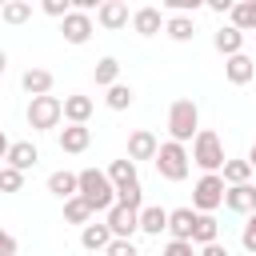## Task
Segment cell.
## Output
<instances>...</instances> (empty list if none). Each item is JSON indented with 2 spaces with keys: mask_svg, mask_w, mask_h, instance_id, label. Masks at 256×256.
<instances>
[{
  "mask_svg": "<svg viewBox=\"0 0 256 256\" xmlns=\"http://www.w3.org/2000/svg\"><path fill=\"white\" fill-rule=\"evenodd\" d=\"M224 192H228L224 176H220V172H204V176L196 180V188H192V208H196V212H216V208L224 204Z\"/></svg>",
  "mask_w": 256,
  "mask_h": 256,
  "instance_id": "cell-6",
  "label": "cell"
},
{
  "mask_svg": "<svg viewBox=\"0 0 256 256\" xmlns=\"http://www.w3.org/2000/svg\"><path fill=\"white\" fill-rule=\"evenodd\" d=\"M240 244H244V252H256V212L244 220V228H240Z\"/></svg>",
  "mask_w": 256,
  "mask_h": 256,
  "instance_id": "cell-37",
  "label": "cell"
},
{
  "mask_svg": "<svg viewBox=\"0 0 256 256\" xmlns=\"http://www.w3.org/2000/svg\"><path fill=\"white\" fill-rule=\"evenodd\" d=\"M20 188H24V172L12 168V164H4L0 168V192H20Z\"/></svg>",
  "mask_w": 256,
  "mask_h": 256,
  "instance_id": "cell-33",
  "label": "cell"
},
{
  "mask_svg": "<svg viewBox=\"0 0 256 256\" xmlns=\"http://www.w3.org/2000/svg\"><path fill=\"white\" fill-rule=\"evenodd\" d=\"M224 76H228V84H248V80H256V60L248 52H236L224 60Z\"/></svg>",
  "mask_w": 256,
  "mask_h": 256,
  "instance_id": "cell-14",
  "label": "cell"
},
{
  "mask_svg": "<svg viewBox=\"0 0 256 256\" xmlns=\"http://www.w3.org/2000/svg\"><path fill=\"white\" fill-rule=\"evenodd\" d=\"M4 72H8V52L0 48V76H4Z\"/></svg>",
  "mask_w": 256,
  "mask_h": 256,
  "instance_id": "cell-44",
  "label": "cell"
},
{
  "mask_svg": "<svg viewBox=\"0 0 256 256\" xmlns=\"http://www.w3.org/2000/svg\"><path fill=\"white\" fill-rule=\"evenodd\" d=\"M80 196L88 200L92 212H108V208L116 204V184L108 180V172H100V168H84V172H80Z\"/></svg>",
  "mask_w": 256,
  "mask_h": 256,
  "instance_id": "cell-3",
  "label": "cell"
},
{
  "mask_svg": "<svg viewBox=\"0 0 256 256\" xmlns=\"http://www.w3.org/2000/svg\"><path fill=\"white\" fill-rule=\"evenodd\" d=\"M8 164L20 168V172H28V168L40 164V148H36L32 140H12V148H8Z\"/></svg>",
  "mask_w": 256,
  "mask_h": 256,
  "instance_id": "cell-17",
  "label": "cell"
},
{
  "mask_svg": "<svg viewBox=\"0 0 256 256\" xmlns=\"http://www.w3.org/2000/svg\"><path fill=\"white\" fill-rule=\"evenodd\" d=\"M64 220H68V224H80V228H84V224L92 220V208H88V200H84L80 192L64 200Z\"/></svg>",
  "mask_w": 256,
  "mask_h": 256,
  "instance_id": "cell-29",
  "label": "cell"
},
{
  "mask_svg": "<svg viewBox=\"0 0 256 256\" xmlns=\"http://www.w3.org/2000/svg\"><path fill=\"white\" fill-rule=\"evenodd\" d=\"M104 172H108V180H112V184H128V180H140V176H136V160H128V156H124V160H112Z\"/></svg>",
  "mask_w": 256,
  "mask_h": 256,
  "instance_id": "cell-31",
  "label": "cell"
},
{
  "mask_svg": "<svg viewBox=\"0 0 256 256\" xmlns=\"http://www.w3.org/2000/svg\"><path fill=\"white\" fill-rule=\"evenodd\" d=\"M252 164H248V156L244 160H224V168H220V176H224V184H248L252 180Z\"/></svg>",
  "mask_w": 256,
  "mask_h": 256,
  "instance_id": "cell-28",
  "label": "cell"
},
{
  "mask_svg": "<svg viewBox=\"0 0 256 256\" xmlns=\"http://www.w3.org/2000/svg\"><path fill=\"white\" fill-rule=\"evenodd\" d=\"M212 48L228 60V56L244 52V32H240V28H232V24H224V28H216V32H212Z\"/></svg>",
  "mask_w": 256,
  "mask_h": 256,
  "instance_id": "cell-15",
  "label": "cell"
},
{
  "mask_svg": "<svg viewBox=\"0 0 256 256\" xmlns=\"http://www.w3.org/2000/svg\"><path fill=\"white\" fill-rule=\"evenodd\" d=\"M16 252H20V244H16V236L0 228V256H16Z\"/></svg>",
  "mask_w": 256,
  "mask_h": 256,
  "instance_id": "cell-39",
  "label": "cell"
},
{
  "mask_svg": "<svg viewBox=\"0 0 256 256\" xmlns=\"http://www.w3.org/2000/svg\"><path fill=\"white\" fill-rule=\"evenodd\" d=\"M104 224L112 228L116 240H132L140 232V208H128V204H112L104 212Z\"/></svg>",
  "mask_w": 256,
  "mask_h": 256,
  "instance_id": "cell-7",
  "label": "cell"
},
{
  "mask_svg": "<svg viewBox=\"0 0 256 256\" xmlns=\"http://www.w3.org/2000/svg\"><path fill=\"white\" fill-rule=\"evenodd\" d=\"M200 256H232V252H228L220 240H212V244H204V248H200Z\"/></svg>",
  "mask_w": 256,
  "mask_h": 256,
  "instance_id": "cell-41",
  "label": "cell"
},
{
  "mask_svg": "<svg viewBox=\"0 0 256 256\" xmlns=\"http://www.w3.org/2000/svg\"><path fill=\"white\" fill-rule=\"evenodd\" d=\"M104 256H140V248H136L132 240H112V244L104 248Z\"/></svg>",
  "mask_w": 256,
  "mask_h": 256,
  "instance_id": "cell-38",
  "label": "cell"
},
{
  "mask_svg": "<svg viewBox=\"0 0 256 256\" xmlns=\"http://www.w3.org/2000/svg\"><path fill=\"white\" fill-rule=\"evenodd\" d=\"M128 0H104L100 8H96V24L104 28V32H120V28H128Z\"/></svg>",
  "mask_w": 256,
  "mask_h": 256,
  "instance_id": "cell-10",
  "label": "cell"
},
{
  "mask_svg": "<svg viewBox=\"0 0 256 256\" xmlns=\"http://www.w3.org/2000/svg\"><path fill=\"white\" fill-rule=\"evenodd\" d=\"M28 4H40V0H28Z\"/></svg>",
  "mask_w": 256,
  "mask_h": 256,
  "instance_id": "cell-46",
  "label": "cell"
},
{
  "mask_svg": "<svg viewBox=\"0 0 256 256\" xmlns=\"http://www.w3.org/2000/svg\"><path fill=\"white\" fill-rule=\"evenodd\" d=\"M8 148H12V140H8V136H4V128H0V168L8 164Z\"/></svg>",
  "mask_w": 256,
  "mask_h": 256,
  "instance_id": "cell-43",
  "label": "cell"
},
{
  "mask_svg": "<svg viewBox=\"0 0 256 256\" xmlns=\"http://www.w3.org/2000/svg\"><path fill=\"white\" fill-rule=\"evenodd\" d=\"M228 24L240 32H256V0H236V8L228 12Z\"/></svg>",
  "mask_w": 256,
  "mask_h": 256,
  "instance_id": "cell-26",
  "label": "cell"
},
{
  "mask_svg": "<svg viewBox=\"0 0 256 256\" xmlns=\"http://www.w3.org/2000/svg\"><path fill=\"white\" fill-rule=\"evenodd\" d=\"M140 232H144V236H160V232H168V208H160V204H144V208H140Z\"/></svg>",
  "mask_w": 256,
  "mask_h": 256,
  "instance_id": "cell-19",
  "label": "cell"
},
{
  "mask_svg": "<svg viewBox=\"0 0 256 256\" xmlns=\"http://www.w3.org/2000/svg\"><path fill=\"white\" fill-rule=\"evenodd\" d=\"M204 8H212V12H220V16H228V12L236 8V0H204Z\"/></svg>",
  "mask_w": 256,
  "mask_h": 256,
  "instance_id": "cell-40",
  "label": "cell"
},
{
  "mask_svg": "<svg viewBox=\"0 0 256 256\" xmlns=\"http://www.w3.org/2000/svg\"><path fill=\"white\" fill-rule=\"evenodd\" d=\"M40 12H48V16L64 20V16L72 12V0H40Z\"/></svg>",
  "mask_w": 256,
  "mask_h": 256,
  "instance_id": "cell-36",
  "label": "cell"
},
{
  "mask_svg": "<svg viewBox=\"0 0 256 256\" xmlns=\"http://www.w3.org/2000/svg\"><path fill=\"white\" fill-rule=\"evenodd\" d=\"M248 164H252V168H256V144H252V148H248Z\"/></svg>",
  "mask_w": 256,
  "mask_h": 256,
  "instance_id": "cell-45",
  "label": "cell"
},
{
  "mask_svg": "<svg viewBox=\"0 0 256 256\" xmlns=\"http://www.w3.org/2000/svg\"><path fill=\"white\" fill-rule=\"evenodd\" d=\"M112 240H116V236H112V228H108V224H92V220H88V224L80 228V244H84L88 252H104Z\"/></svg>",
  "mask_w": 256,
  "mask_h": 256,
  "instance_id": "cell-20",
  "label": "cell"
},
{
  "mask_svg": "<svg viewBox=\"0 0 256 256\" xmlns=\"http://www.w3.org/2000/svg\"><path fill=\"white\" fill-rule=\"evenodd\" d=\"M132 32H136V36H160V32H164L160 8H136V12H132Z\"/></svg>",
  "mask_w": 256,
  "mask_h": 256,
  "instance_id": "cell-16",
  "label": "cell"
},
{
  "mask_svg": "<svg viewBox=\"0 0 256 256\" xmlns=\"http://www.w3.org/2000/svg\"><path fill=\"white\" fill-rule=\"evenodd\" d=\"M100 4H104V0H72V8H76V12H96Z\"/></svg>",
  "mask_w": 256,
  "mask_h": 256,
  "instance_id": "cell-42",
  "label": "cell"
},
{
  "mask_svg": "<svg viewBox=\"0 0 256 256\" xmlns=\"http://www.w3.org/2000/svg\"><path fill=\"white\" fill-rule=\"evenodd\" d=\"M196 132H200V108H196V100L192 96L172 100V108H168V140L192 144Z\"/></svg>",
  "mask_w": 256,
  "mask_h": 256,
  "instance_id": "cell-1",
  "label": "cell"
},
{
  "mask_svg": "<svg viewBox=\"0 0 256 256\" xmlns=\"http://www.w3.org/2000/svg\"><path fill=\"white\" fill-rule=\"evenodd\" d=\"M24 120H28V128L32 132H52L60 120H64V100L60 96H32L28 100V112H24Z\"/></svg>",
  "mask_w": 256,
  "mask_h": 256,
  "instance_id": "cell-4",
  "label": "cell"
},
{
  "mask_svg": "<svg viewBox=\"0 0 256 256\" xmlns=\"http://www.w3.org/2000/svg\"><path fill=\"white\" fill-rule=\"evenodd\" d=\"M116 204H128V208H144V188H140V180L116 184Z\"/></svg>",
  "mask_w": 256,
  "mask_h": 256,
  "instance_id": "cell-32",
  "label": "cell"
},
{
  "mask_svg": "<svg viewBox=\"0 0 256 256\" xmlns=\"http://www.w3.org/2000/svg\"><path fill=\"white\" fill-rule=\"evenodd\" d=\"M164 36L176 40V44H188V40L196 36V20H192V16H168V20H164Z\"/></svg>",
  "mask_w": 256,
  "mask_h": 256,
  "instance_id": "cell-23",
  "label": "cell"
},
{
  "mask_svg": "<svg viewBox=\"0 0 256 256\" xmlns=\"http://www.w3.org/2000/svg\"><path fill=\"white\" fill-rule=\"evenodd\" d=\"M252 36H256V32H252Z\"/></svg>",
  "mask_w": 256,
  "mask_h": 256,
  "instance_id": "cell-47",
  "label": "cell"
},
{
  "mask_svg": "<svg viewBox=\"0 0 256 256\" xmlns=\"http://www.w3.org/2000/svg\"><path fill=\"white\" fill-rule=\"evenodd\" d=\"M92 32H96L92 12H76V8H72V12L60 20V36H64L68 44H76V48H80V44H88V40H92Z\"/></svg>",
  "mask_w": 256,
  "mask_h": 256,
  "instance_id": "cell-8",
  "label": "cell"
},
{
  "mask_svg": "<svg viewBox=\"0 0 256 256\" xmlns=\"http://www.w3.org/2000/svg\"><path fill=\"white\" fill-rule=\"evenodd\" d=\"M92 80H96V88H112V84H120V60H116V56H100L96 68H92Z\"/></svg>",
  "mask_w": 256,
  "mask_h": 256,
  "instance_id": "cell-24",
  "label": "cell"
},
{
  "mask_svg": "<svg viewBox=\"0 0 256 256\" xmlns=\"http://www.w3.org/2000/svg\"><path fill=\"white\" fill-rule=\"evenodd\" d=\"M88 116H92V96H84V92L64 96V120L68 124H88Z\"/></svg>",
  "mask_w": 256,
  "mask_h": 256,
  "instance_id": "cell-22",
  "label": "cell"
},
{
  "mask_svg": "<svg viewBox=\"0 0 256 256\" xmlns=\"http://www.w3.org/2000/svg\"><path fill=\"white\" fill-rule=\"evenodd\" d=\"M28 16H32L28 0H0V20L4 24H28Z\"/></svg>",
  "mask_w": 256,
  "mask_h": 256,
  "instance_id": "cell-30",
  "label": "cell"
},
{
  "mask_svg": "<svg viewBox=\"0 0 256 256\" xmlns=\"http://www.w3.org/2000/svg\"><path fill=\"white\" fill-rule=\"evenodd\" d=\"M212 240H220V224H216L212 212H200V216H196V228H192V244L204 248V244H212Z\"/></svg>",
  "mask_w": 256,
  "mask_h": 256,
  "instance_id": "cell-25",
  "label": "cell"
},
{
  "mask_svg": "<svg viewBox=\"0 0 256 256\" xmlns=\"http://www.w3.org/2000/svg\"><path fill=\"white\" fill-rule=\"evenodd\" d=\"M88 144H92V128H88V124H68V128H60V152L80 156V152H88Z\"/></svg>",
  "mask_w": 256,
  "mask_h": 256,
  "instance_id": "cell-11",
  "label": "cell"
},
{
  "mask_svg": "<svg viewBox=\"0 0 256 256\" xmlns=\"http://www.w3.org/2000/svg\"><path fill=\"white\" fill-rule=\"evenodd\" d=\"M172 16H192L196 8H204V0H160Z\"/></svg>",
  "mask_w": 256,
  "mask_h": 256,
  "instance_id": "cell-34",
  "label": "cell"
},
{
  "mask_svg": "<svg viewBox=\"0 0 256 256\" xmlns=\"http://www.w3.org/2000/svg\"><path fill=\"white\" fill-rule=\"evenodd\" d=\"M196 208L192 204H184V208H172L168 212V236L172 240H192V228H196Z\"/></svg>",
  "mask_w": 256,
  "mask_h": 256,
  "instance_id": "cell-13",
  "label": "cell"
},
{
  "mask_svg": "<svg viewBox=\"0 0 256 256\" xmlns=\"http://www.w3.org/2000/svg\"><path fill=\"white\" fill-rule=\"evenodd\" d=\"M156 152H160V140H156V132H148V128H136V132L128 136V160H156Z\"/></svg>",
  "mask_w": 256,
  "mask_h": 256,
  "instance_id": "cell-12",
  "label": "cell"
},
{
  "mask_svg": "<svg viewBox=\"0 0 256 256\" xmlns=\"http://www.w3.org/2000/svg\"><path fill=\"white\" fill-rule=\"evenodd\" d=\"M152 164H156V172H160L164 180L180 184V180H188V168H192V152H188V144H180V140H164Z\"/></svg>",
  "mask_w": 256,
  "mask_h": 256,
  "instance_id": "cell-2",
  "label": "cell"
},
{
  "mask_svg": "<svg viewBox=\"0 0 256 256\" xmlns=\"http://www.w3.org/2000/svg\"><path fill=\"white\" fill-rule=\"evenodd\" d=\"M52 84H56V80H52V72H48V68H28V72L20 76V88H24L28 96H48V92H52Z\"/></svg>",
  "mask_w": 256,
  "mask_h": 256,
  "instance_id": "cell-21",
  "label": "cell"
},
{
  "mask_svg": "<svg viewBox=\"0 0 256 256\" xmlns=\"http://www.w3.org/2000/svg\"><path fill=\"white\" fill-rule=\"evenodd\" d=\"M164 256H200V248L192 240H168L164 244Z\"/></svg>",
  "mask_w": 256,
  "mask_h": 256,
  "instance_id": "cell-35",
  "label": "cell"
},
{
  "mask_svg": "<svg viewBox=\"0 0 256 256\" xmlns=\"http://www.w3.org/2000/svg\"><path fill=\"white\" fill-rule=\"evenodd\" d=\"M48 192H52L56 200H68V196H76V192H80V172H68V168L52 172V176H48Z\"/></svg>",
  "mask_w": 256,
  "mask_h": 256,
  "instance_id": "cell-18",
  "label": "cell"
},
{
  "mask_svg": "<svg viewBox=\"0 0 256 256\" xmlns=\"http://www.w3.org/2000/svg\"><path fill=\"white\" fill-rule=\"evenodd\" d=\"M224 140L212 132V128H200L196 132V140H192V164L200 168V172H220L224 168Z\"/></svg>",
  "mask_w": 256,
  "mask_h": 256,
  "instance_id": "cell-5",
  "label": "cell"
},
{
  "mask_svg": "<svg viewBox=\"0 0 256 256\" xmlns=\"http://www.w3.org/2000/svg\"><path fill=\"white\" fill-rule=\"evenodd\" d=\"M224 208L236 212V216H252V212H256V184H252V180H248V184H228Z\"/></svg>",
  "mask_w": 256,
  "mask_h": 256,
  "instance_id": "cell-9",
  "label": "cell"
},
{
  "mask_svg": "<svg viewBox=\"0 0 256 256\" xmlns=\"http://www.w3.org/2000/svg\"><path fill=\"white\" fill-rule=\"evenodd\" d=\"M132 100H136V92H132V84H112V88H104V104L112 108V112H124V108H132Z\"/></svg>",
  "mask_w": 256,
  "mask_h": 256,
  "instance_id": "cell-27",
  "label": "cell"
}]
</instances>
